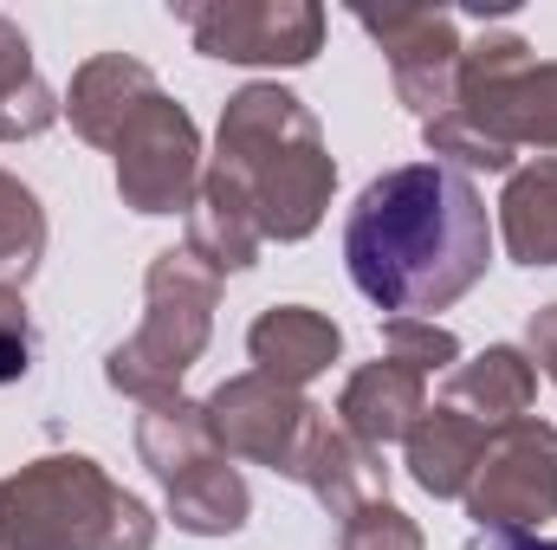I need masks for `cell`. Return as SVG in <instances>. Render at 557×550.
<instances>
[{
	"instance_id": "1",
	"label": "cell",
	"mask_w": 557,
	"mask_h": 550,
	"mask_svg": "<svg viewBox=\"0 0 557 550\" xmlns=\"http://www.w3.org/2000/svg\"><path fill=\"white\" fill-rule=\"evenodd\" d=\"M344 266L350 285L389 317L460 304L493 266L486 195L447 162L383 168L344 221Z\"/></svg>"
},
{
	"instance_id": "2",
	"label": "cell",
	"mask_w": 557,
	"mask_h": 550,
	"mask_svg": "<svg viewBox=\"0 0 557 550\" xmlns=\"http://www.w3.org/2000/svg\"><path fill=\"white\" fill-rule=\"evenodd\" d=\"M208 175L247 201L260 240L298 247L318 234V221L331 208L337 155H331V142H324L311 104L298 91H285L273 78H253L221 104Z\"/></svg>"
},
{
	"instance_id": "3",
	"label": "cell",
	"mask_w": 557,
	"mask_h": 550,
	"mask_svg": "<svg viewBox=\"0 0 557 550\" xmlns=\"http://www.w3.org/2000/svg\"><path fill=\"white\" fill-rule=\"evenodd\" d=\"M156 518L91 453H39L0 479V550H149Z\"/></svg>"
},
{
	"instance_id": "4",
	"label": "cell",
	"mask_w": 557,
	"mask_h": 550,
	"mask_svg": "<svg viewBox=\"0 0 557 550\" xmlns=\"http://www.w3.org/2000/svg\"><path fill=\"white\" fill-rule=\"evenodd\" d=\"M214 304H221V273H208L188 247L156 253L143 273V324L104 357V383L143 409L182 396V376L201 363L214 337Z\"/></svg>"
},
{
	"instance_id": "5",
	"label": "cell",
	"mask_w": 557,
	"mask_h": 550,
	"mask_svg": "<svg viewBox=\"0 0 557 550\" xmlns=\"http://www.w3.org/2000/svg\"><path fill=\"white\" fill-rule=\"evenodd\" d=\"M460 124H473L506 155L519 149H557V59H539L519 33L486 26L460 46L454 104Z\"/></svg>"
},
{
	"instance_id": "6",
	"label": "cell",
	"mask_w": 557,
	"mask_h": 550,
	"mask_svg": "<svg viewBox=\"0 0 557 550\" xmlns=\"http://www.w3.org/2000/svg\"><path fill=\"white\" fill-rule=\"evenodd\" d=\"M467 518L480 545H519L545 518H557V427L552 421H506L486 434V453L467 486Z\"/></svg>"
},
{
	"instance_id": "7",
	"label": "cell",
	"mask_w": 557,
	"mask_h": 550,
	"mask_svg": "<svg viewBox=\"0 0 557 550\" xmlns=\"http://www.w3.org/2000/svg\"><path fill=\"white\" fill-rule=\"evenodd\" d=\"M208 427H214V447L227 460H253V466H273L278 479H298L318 427H324V409L305 396V389H285L260 370H240L227 376L208 402Z\"/></svg>"
},
{
	"instance_id": "8",
	"label": "cell",
	"mask_w": 557,
	"mask_h": 550,
	"mask_svg": "<svg viewBox=\"0 0 557 550\" xmlns=\"http://www.w3.org/2000/svg\"><path fill=\"white\" fill-rule=\"evenodd\" d=\"M201 59L221 65H273L298 72L324 52V7L318 0H195L175 7Z\"/></svg>"
},
{
	"instance_id": "9",
	"label": "cell",
	"mask_w": 557,
	"mask_h": 550,
	"mask_svg": "<svg viewBox=\"0 0 557 550\" xmlns=\"http://www.w3.org/2000/svg\"><path fill=\"white\" fill-rule=\"evenodd\" d=\"M111 155H117V195L131 214H188L201 195V175H208L201 130L169 91H156L124 124Z\"/></svg>"
},
{
	"instance_id": "10",
	"label": "cell",
	"mask_w": 557,
	"mask_h": 550,
	"mask_svg": "<svg viewBox=\"0 0 557 550\" xmlns=\"http://www.w3.org/2000/svg\"><path fill=\"white\" fill-rule=\"evenodd\" d=\"M357 26L383 46L389 85L421 124L454 104V72H460V46H467L460 13H447V7H383V13L363 7Z\"/></svg>"
},
{
	"instance_id": "11",
	"label": "cell",
	"mask_w": 557,
	"mask_h": 550,
	"mask_svg": "<svg viewBox=\"0 0 557 550\" xmlns=\"http://www.w3.org/2000/svg\"><path fill=\"white\" fill-rule=\"evenodd\" d=\"M421 414H428V376L409 370V363H389V357L350 370V383L337 389V427L350 440L376 447V453L396 447V440H409V427H416Z\"/></svg>"
},
{
	"instance_id": "12",
	"label": "cell",
	"mask_w": 557,
	"mask_h": 550,
	"mask_svg": "<svg viewBox=\"0 0 557 550\" xmlns=\"http://www.w3.org/2000/svg\"><path fill=\"white\" fill-rule=\"evenodd\" d=\"M247 357H253L260 376H273L285 389H305V383H318V376L344 357V330H337V317H324L318 304H273V311L253 317Z\"/></svg>"
},
{
	"instance_id": "13",
	"label": "cell",
	"mask_w": 557,
	"mask_h": 550,
	"mask_svg": "<svg viewBox=\"0 0 557 550\" xmlns=\"http://www.w3.org/2000/svg\"><path fill=\"white\" fill-rule=\"evenodd\" d=\"M156 91H162V85H156V72H149L143 59H131V52H98V59H85V65L72 72L65 117H72V130L91 142V149H117L124 124L137 117Z\"/></svg>"
},
{
	"instance_id": "14",
	"label": "cell",
	"mask_w": 557,
	"mask_h": 550,
	"mask_svg": "<svg viewBox=\"0 0 557 550\" xmlns=\"http://www.w3.org/2000/svg\"><path fill=\"white\" fill-rule=\"evenodd\" d=\"M441 402L460 414H473L480 427H506V421H525L539 402V363L519 350V343H486L480 357L454 363L447 370V389Z\"/></svg>"
},
{
	"instance_id": "15",
	"label": "cell",
	"mask_w": 557,
	"mask_h": 550,
	"mask_svg": "<svg viewBox=\"0 0 557 550\" xmlns=\"http://www.w3.org/2000/svg\"><path fill=\"white\" fill-rule=\"evenodd\" d=\"M298 486L344 525L350 512L389 499V466H383L376 447L350 440V434L324 414V427H318V440H311V453H305V466H298Z\"/></svg>"
},
{
	"instance_id": "16",
	"label": "cell",
	"mask_w": 557,
	"mask_h": 550,
	"mask_svg": "<svg viewBox=\"0 0 557 550\" xmlns=\"http://www.w3.org/2000/svg\"><path fill=\"white\" fill-rule=\"evenodd\" d=\"M486 434H493V427H480L473 414L434 402V409L409 427V440H403L409 479H416L428 499H467L473 466H480V453H486Z\"/></svg>"
},
{
	"instance_id": "17",
	"label": "cell",
	"mask_w": 557,
	"mask_h": 550,
	"mask_svg": "<svg viewBox=\"0 0 557 550\" xmlns=\"http://www.w3.org/2000/svg\"><path fill=\"white\" fill-rule=\"evenodd\" d=\"M499 240H506V260L525 273L557 266V155H532L525 168L506 175Z\"/></svg>"
},
{
	"instance_id": "18",
	"label": "cell",
	"mask_w": 557,
	"mask_h": 550,
	"mask_svg": "<svg viewBox=\"0 0 557 550\" xmlns=\"http://www.w3.org/2000/svg\"><path fill=\"white\" fill-rule=\"evenodd\" d=\"M162 505H169L175 532H188V538H227V532H240L253 518V492H247V479H240V466L227 453H214V460L188 466L182 479H169Z\"/></svg>"
},
{
	"instance_id": "19",
	"label": "cell",
	"mask_w": 557,
	"mask_h": 550,
	"mask_svg": "<svg viewBox=\"0 0 557 550\" xmlns=\"http://www.w3.org/2000/svg\"><path fill=\"white\" fill-rule=\"evenodd\" d=\"M260 227H253V214H247V201L227 188V182H214V175H201V195H195V208H188V253L208 266V273H247V266H260Z\"/></svg>"
},
{
	"instance_id": "20",
	"label": "cell",
	"mask_w": 557,
	"mask_h": 550,
	"mask_svg": "<svg viewBox=\"0 0 557 550\" xmlns=\"http://www.w3.org/2000/svg\"><path fill=\"white\" fill-rule=\"evenodd\" d=\"M65 117V98L39 78L26 33L0 13V142H26Z\"/></svg>"
},
{
	"instance_id": "21",
	"label": "cell",
	"mask_w": 557,
	"mask_h": 550,
	"mask_svg": "<svg viewBox=\"0 0 557 550\" xmlns=\"http://www.w3.org/2000/svg\"><path fill=\"white\" fill-rule=\"evenodd\" d=\"M137 453H143V466L169 486V479H182L188 466L214 460L221 447H214V427H208V409H201V402L169 396V402H149V409L137 414Z\"/></svg>"
},
{
	"instance_id": "22",
	"label": "cell",
	"mask_w": 557,
	"mask_h": 550,
	"mask_svg": "<svg viewBox=\"0 0 557 550\" xmlns=\"http://www.w3.org/2000/svg\"><path fill=\"white\" fill-rule=\"evenodd\" d=\"M46 260V208L39 195L0 168V285H26Z\"/></svg>"
},
{
	"instance_id": "23",
	"label": "cell",
	"mask_w": 557,
	"mask_h": 550,
	"mask_svg": "<svg viewBox=\"0 0 557 550\" xmlns=\"http://www.w3.org/2000/svg\"><path fill=\"white\" fill-rule=\"evenodd\" d=\"M383 357L409 363V370H454L460 363V337L434 317H383Z\"/></svg>"
},
{
	"instance_id": "24",
	"label": "cell",
	"mask_w": 557,
	"mask_h": 550,
	"mask_svg": "<svg viewBox=\"0 0 557 550\" xmlns=\"http://www.w3.org/2000/svg\"><path fill=\"white\" fill-rule=\"evenodd\" d=\"M337 550H428V538L396 499H376L337 525Z\"/></svg>"
},
{
	"instance_id": "25",
	"label": "cell",
	"mask_w": 557,
	"mask_h": 550,
	"mask_svg": "<svg viewBox=\"0 0 557 550\" xmlns=\"http://www.w3.org/2000/svg\"><path fill=\"white\" fill-rule=\"evenodd\" d=\"M33 350H39V337H33L26 291L20 285H0V389L33 376Z\"/></svg>"
},
{
	"instance_id": "26",
	"label": "cell",
	"mask_w": 557,
	"mask_h": 550,
	"mask_svg": "<svg viewBox=\"0 0 557 550\" xmlns=\"http://www.w3.org/2000/svg\"><path fill=\"white\" fill-rule=\"evenodd\" d=\"M525 357L557 383V304H539V311H532V324H525Z\"/></svg>"
},
{
	"instance_id": "27",
	"label": "cell",
	"mask_w": 557,
	"mask_h": 550,
	"mask_svg": "<svg viewBox=\"0 0 557 550\" xmlns=\"http://www.w3.org/2000/svg\"><path fill=\"white\" fill-rule=\"evenodd\" d=\"M506 550H557V538H519V545H506Z\"/></svg>"
}]
</instances>
